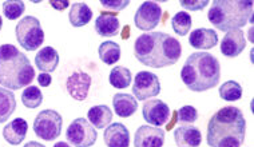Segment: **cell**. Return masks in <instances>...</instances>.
Returning a JSON list of instances; mask_svg holds the SVG:
<instances>
[{"mask_svg":"<svg viewBox=\"0 0 254 147\" xmlns=\"http://www.w3.org/2000/svg\"><path fill=\"white\" fill-rule=\"evenodd\" d=\"M24 11H26V5L20 0H5L3 3V13L8 20L22 17Z\"/></svg>","mask_w":254,"mask_h":147,"instance_id":"cell-30","label":"cell"},{"mask_svg":"<svg viewBox=\"0 0 254 147\" xmlns=\"http://www.w3.org/2000/svg\"><path fill=\"white\" fill-rule=\"evenodd\" d=\"M113 111L106 104H98L88 110L87 121L91 123L97 130L106 129L113 122Z\"/></svg>","mask_w":254,"mask_h":147,"instance_id":"cell-22","label":"cell"},{"mask_svg":"<svg viewBox=\"0 0 254 147\" xmlns=\"http://www.w3.org/2000/svg\"><path fill=\"white\" fill-rule=\"evenodd\" d=\"M253 1L242 0H215L207 12L209 22L219 31L240 30L252 20Z\"/></svg>","mask_w":254,"mask_h":147,"instance_id":"cell-5","label":"cell"},{"mask_svg":"<svg viewBox=\"0 0 254 147\" xmlns=\"http://www.w3.org/2000/svg\"><path fill=\"white\" fill-rule=\"evenodd\" d=\"M68 19H70V23L72 27H83L88 24L92 19V11L86 3L76 1V3L71 5Z\"/></svg>","mask_w":254,"mask_h":147,"instance_id":"cell-23","label":"cell"},{"mask_svg":"<svg viewBox=\"0 0 254 147\" xmlns=\"http://www.w3.org/2000/svg\"><path fill=\"white\" fill-rule=\"evenodd\" d=\"M95 30L103 38H111L119 34L121 23L118 16L113 12H102L95 20Z\"/></svg>","mask_w":254,"mask_h":147,"instance_id":"cell-19","label":"cell"},{"mask_svg":"<svg viewBox=\"0 0 254 147\" xmlns=\"http://www.w3.org/2000/svg\"><path fill=\"white\" fill-rule=\"evenodd\" d=\"M177 115H178V122L181 125H193L198 119L197 108L193 106H182L177 111Z\"/></svg>","mask_w":254,"mask_h":147,"instance_id":"cell-31","label":"cell"},{"mask_svg":"<svg viewBox=\"0 0 254 147\" xmlns=\"http://www.w3.org/2000/svg\"><path fill=\"white\" fill-rule=\"evenodd\" d=\"M62 126L63 119L61 114L55 110H43L34 121V131L40 139L51 142L61 135Z\"/></svg>","mask_w":254,"mask_h":147,"instance_id":"cell-7","label":"cell"},{"mask_svg":"<svg viewBox=\"0 0 254 147\" xmlns=\"http://www.w3.org/2000/svg\"><path fill=\"white\" fill-rule=\"evenodd\" d=\"M91 82V76L87 73L76 71L67 78V91H68L71 98H74L75 100H84L88 95Z\"/></svg>","mask_w":254,"mask_h":147,"instance_id":"cell-13","label":"cell"},{"mask_svg":"<svg viewBox=\"0 0 254 147\" xmlns=\"http://www.w3.org/2000/svg\"><path fill=\"white\" fill-rule=\"evenodd\" d=\"M180 4L182 8H186L189 11H201L209 4L207 0H182L180 1Z\"/></svg>","mask_w":254,"mask_h":147,"instance_id":"cell-32","label":"cell"},{"mask_svg":"<svg viewBox=\"0 0 254 147\" xmlns=\"http://www.w3.org/2000/svg\"><path fill=\"white\" fill-rule=\"evenodd\" d=\"M182 54L180 40L165 32H147L138 36L134 55L139 63L153 69L176 65Z\"/></svg>","mask_w":254,"mask_h":147,"instance_id":"cell-1","label":"cell"},{"mask_svg":"<svg viewBox=\"0 0 254 147\" xmlns=\"http://www.w3.org/2000/svg\"><path fill=\"white\" fill-rule=\"evenodd\" d=\"M174 139L178 147H199L202 134L195 126L182 125L174 131Z\"/></svg>","mask_w":254,"mask_h":147,"instance_id":"cell-16","label":"cell"},{"mask_svg":"<svg viewBox=\"0 0 254 147\" xmlns=\"http://www.w3.org/2000/svg\"><path fill=\"white\" fill-rule=\"evenodd\" d=\"M35 78V70L26 54L13 44L0 46V84L9 90L28 87Z\"/></svg>","mask_w":254,"mask_h":147,"instance_id":"cell-4","label":"cell"},{"mask_svg":"<svg viewBox=\"0 0 254 147\" xmlns=\"http://www.w3.org/2000/svg\"><path fill=\"white\" fill-rule=\"evenodd\" d=\"M23 147H46V146H44V145H42V143L32 141V142H28L27 145H24Z\"/></svg>","mask_w":254,"mask_h":147,"instance_id":"cell-36","label":"cell"},{"mask_svg":"<svg viewBox=\"0 0 254 147\" xmlns=\"http://www.w3.org/2000/svg\"><path fill=\"white\" fill-rule=\"evenodd\" d=\"M22 103L27 108H38L43 103V94L39 87L28 86L22 92Z\"/></svg>","mask_w":254,"mask_h":147,"instance_id":"cell-29","label":"cell"},{"mask_svg":"<svg viewBox=\"0 0 254 147\" xmlns=\"http://www.w3.org/2000/svg\"><path fill=\"white\" fill-rule=\"evenodd\" d=\"M27 131H28V123L23 118H15L11 123L5 126L3 130V137L9 145L18 146L26 139Z\"/></svg>","mask_w":254,"mask_h":147,"instance_id":"cell-18","label":"cell"},{"mask_svg":"<svg viewBox=\"0 0 254 147\" xmlns=\"http://www.w3.org/2000/svg\"><path fill=\"white\" fill-rule=\"evenodd\" d=\"M16 110V99L11 90L0 87V123H4Z\"/></svg>","mask_w":254,"mask_h":147,"instance_id":"cell-24","label":"cell"},{"mask_svg":"<svg viewBox=\"0 0 254 147\" xmlns=\"http://www.w3.org/2000/svg\"><path fill=\"white\" fill-rule=\"evenodd\" d=\"M103 141L107 147H128L130 146V133L123 123H113L106 127Z\"/></svg>","mask_w":254,"mask_h":147,"instance_id":"cell-15","label":"cell"},{"mask_svg":"<svg viewBox=\"0 0 254 147\" xmlns=\"http://www.w3.org/2000/svg\"><path fill=\"white\" fill-rule=\"evenodd\" d=\"M132 94L138 100H147L161 94L159 78L149 71H139L135 75L132 84Z\"/></svg>","mask_w":254,"mask_h":147,"instance_id":"cell-9","label":"cell"},{"mask_svg":"<svg viewBox=\"0 0 254 147\" xmlns=\"http://www.w3.org/2000/svg\"><path fill=\"white\" fill-rule=\"evenodd\" d=\"M246 47V39L242 30H232L225 35L221 42V52L228 58H236L241 55Z\"/></svg>","mask_w":254,"mask_h":147,"instance_id":"cell-14","label":"cell"},{"mask_svg":"<svg viewBox=\"0 0 254 147\" xmlns=\"http://www.w3.org/2000/svg\"><path fill=\"white\" fill-rule=\"evenodd\" d=\"M66 138L75 147H91L97 142L98 133L86 118H78L68 126Z\"/></svg>","mask_w":254,"mask_h":147,"instance_id":"cell-8","label":"cell"},{"mask_svg":"<svg viewBox=\"0 0 254 147\" xmlns=\"http://www.w3.org/2000/svg\"><path fill=\"white\" fill-rule=\"evenodd\" d=\"M54 147H71V146L66 142H57L55 145H54Z\"/></svg>","mask_w":254,"mask_h":147,"instance_id":"cell-37","label":"cell"},{"mask_svg":"<svg viewBox=\"0 0 254 147\" xmlns=\"http://www.w3.org/2000/svg\"><path fill=\"white\" fill-rule=\"evenodd\" d=\"M219 96L221 99L226 102H236L240 100L242 96V87L241 84L236 80H228L219 87Z\"/></svg>","mask_w":254,"mask_h":147,"instance_id":"cell-28","label":"cell"},{"mask_svg":"<svg viewBox=\"0 0 254 147\" xmlns=\"http://www.w3.org/2000/svg\"><path fill=\"white\" fill-rule=\"evenodd\" d=\"M99 58L101 61L107 66H111L117 63L121 59V46L115 42L107 40L99 46Z\"/></svg>","mask_w":254,"mask_h":147,"instance_id":"cell-25","label":"cell"},{"mask_svg":"<svg viewBox=\"0 0 254 147\" xmlns=\"http://www.w3.org/2000/svg\"><path fill=\"white\" fill-rule=\"evenodd\" d=\"M101 4L105 7V8L110 9V11H114V12H119L122 9L127 8L130 1L128 0H113V1H106V0H102Z\"/></svg>","mask_w":254,"mask_h":147,"instance_id":"cell-33","label":"cell"},{"mask_svg":"<svg viewBox=\"0 0 254 147\" xmlns=\"http://www.w3.org/2000/svg\"><path fill=\"white\" fill-rule=\"evenodd\" d=\"M59 65V54L54 47H43L35 57L36 69L42 73H54Z\"/></svg>","mask_w":254,"mask_h":147,"instance_id":"cell-20","label":"cell"},{"mask_svg":"<svg viewBox=\"0 0 254 147\" xmlns=\"http://www.w3.org/2000/svg\"><path fill=\"white\" fill-rule=\"evenodd\" d=\"M16 40L26 51H35L43 44L44 31L35 16L22 17L15 28Z\"/></svg>","mask_w":254,"mask_h":147,"instance_id":"cell-6","label":"cell"},{"mask_svg":"<svg viewBox=\"0 0 254 147\" xmlns=\"http://www.w3.org/2000/svg\"><path fill=\"white\" fill-rule=\"evenodd\" d=\"M131 79V71L126 67H123V66H118V67H114L111 70L109 80L113 87L118 88V90H123V88H127L130 86Z\"/></svg>","mask_w":254,"mask_h":147,"instance_id":"cell-26","label":"cell"},{"mask_svg":"<svg viewBox=\"0 0 254 147\" xmlns=\"http://www.w3.org/2000/svg\"><path fill=\"white\" fill-rule=\"evenodd\" d=\"M181 79L185 86L194 92L214 88L221 79L218 59L210 52H194L186 59L181 70Z\"/></svg>","mask_w":254,"mask_h":147,"instance_id":"cell-3","label":"cell"},{"mask_svg":"<svg viewBox=\"0 0 254 147\" xmlns=\"http://www.w3.org/2000/svg\"><path fill=\"white\" fill-rule=\"evenodd\" d=\"M218 43V35L210 28H197L189 36V44L197 50H210Z\"/></svg>","mask_w":254,"mask_h":147,"instance_id":"cell-17","label":"cell"},{"mask_svg":"<svg viewBox=\"0 0 254 147\" xmlns=\"http://www.w3.org/2000/svg\"><path fill=\"white\" fill-rule=\"evenodd\" d=\"M53 82V78H51V75L47 73H42L39 74V76H38V83H39V86L42 87H49Z\"/></svg>","mask_w":254,"mask_h":147,"instance_id":"cell-34","label":"cell"},{"mask_svg":"<svg viewBox=\"0 0 254 147\" xmlns=\"http://www.w3.org/2000/svg\"><path fill=\"white\" fill-rule=\"evenodd\" d=\"M246 137V121L234 106L218 110L207 125V145L210 147H241Z\"/></svg>","mask_w":254,"mask_h":147,"instance_id":"cell-2","label":"cell"},{"mask_svg":"<svg viewBox=\"0 0 254 147\" xmlns=\"http://www.w3.org/2000/svg\"><path fill=\"white\" fill-rule=\"evenodd\" d=\"M142 114H143V119L150 126L159 127V126H163L169 121L170 108L161 99H150L143 104Z\"/></svg>","mask_w":254,"mask_h":147,"instance_id":"cell-11","label":"cell"},{"mask_svg":"<svg viewBox=\"0 0 254 147\" xmlns=\"http://www.w3.org/2000/svg\"><path fill=\"white\" fill-rule=\"evenodd\" d=\"M113 106L114 111L121 118H128L134 115L138 108V102L132 95L126 92H118L113 96Z\"/></svg>","mask_w":254,"mask_h":147,"instance_id":"cell-21","label":"cell"},{"mask_svg":"<svg viewBox=\"0 0 254 147\" xmlns=\"http://www.w3.org/2000/svg\"><path fill=\"white\" fill-rule=\"evenodd\" d=\"M50 4L51 7L57 9V11H64V9L70 5V1H67V0H63V1H57V0H54V1H50Z\"/></svg>","mask_w":254,"mask_h":147,"instance_id":"cell-35","label":"cell"},{"mask_svg":"<svg viewBox=\"0 0 254 147\" xmlns=\"http://www.w3.org/2000/svg\"><path fill=\"white\" fill-rule=\"evenodd\" d=\"M191 26H193L191 16L185 11L177 12L174 16L171 17V27H173L174 32L180 36L188 35L189 31L191 30Z\"/></svg>","mask_w":254,"mask_h":147,"instance_id":"cell-27","label":"cell"},{"mask_svg":"<svg viewBox=\"0 0 254 147\" xmlns=\"http://www.w3.org/2000/svg\"><path fill=\"white\" fill-rule=\"evenodd\" d=\"M165 138L166 134L161 127L150 125L140 126L134 135V147H162Z\"/></svg>","mask_w":254,"mask_h":147,"instance_id":"cell-12","label":"cell"},{"mask_svg":"<svg viewBox=\"0 0 254 147\" xmlns=\"http://www.w3.org/2000/svg\"><path fill=\"white\" fill-rule=\"evenodd\" d=\"M162 19V8L155 1H143L134 15L136 28L142 31H151L159 24Z\"/></svg>","mask_w":254,"mask_h":147,"instance_id":"cell-10","label":"cell"},{"mask_svg":"<svg viewBox=\"0 0 254 147\" xmlns=\"http://www.w3.org/2000/svg\"><path fill=\"white\" fill-rule=\"evenodd\" d=\"M1 27H3V19L0 16V31H1Z\"/></svg>","mask_w":254,"mask_h":147,"instance_id":"cell-38","label":"cell"}]
</instances>
